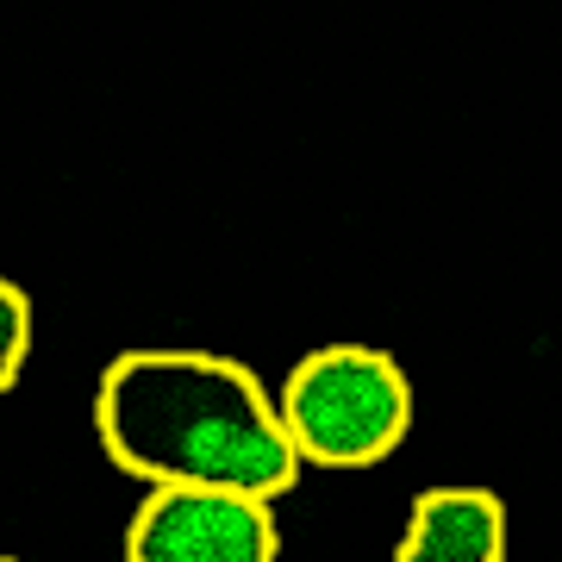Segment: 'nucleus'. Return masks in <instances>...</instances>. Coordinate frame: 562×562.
<instances>
[{
	"label": "nucleus",
	"instance_id": "1",
	"mask_svg": "<svg viewBox=\"0 0 562 562\" xmlns=\"http://www.w3.org/2000/svg\"><path fill=\"white\" fill-rule=\"evenodd\" d=\"M94 438L144 487H244L281 501L301 482L269 382L220 350H120L94 382Z\"/></svg>",
	"mask_w": 562,
	"mask_h": 562
},
{
	"label": "nucleus",
	"instance_id": "2",
	"mask_svg": "<svg viewBox=\"0 0 562 562\" xmlns=\"http://www.w3.org/2000/svg\"><path fill=\"white\" fill-rule=\"evenodd\" d=\"M301 469H375L413 431V382L375 344L306 350L276 394Z\"/></svg>",
	"mask_w": 562,
	"mask_h": 562
},
{
	"label": "nucleus",
	"instance_id": "3",
	"mask_svg": "<svg viewBox=\"0 0 562 562\" xmlns=\"http://www.w3.org/2000/svg\"><path fill=\"white\" fill-rule=\"evenodd\" d=\"M125 562H281L276 501L244 487H150L125 525Z\"/></svg>",
	"mask_w": 562,
	"mask_h": 562
},
{
	"label": "nucleus",
	"instance_id": "4",
	"mask_svg": "<svg viewBox=\"0 0 562 562\" xmlns=\"http://www.w3.org/2000/svg\"><path fill=\"white\" fill-rule=\"evenodd\" d=\"M506 501L494 487H425L406 506L394 562H506Z\"/></svg>",
	"mask_w": 562,
	"mask_h": 562
},
{
	"label": "nucleus",
	"instance_id": "5",
	"mask_svg": "<svg viewBox=\"0 0 562 562\" xmlns=\"http://www.w3.org/2000/svg\"><path fill=\"white\" fill-rule=\"evenodd\" d=\"M32 362V294L0 276V394H13Z\"/></svg>",
	"mask_w": 562,
	"mask_h": 562
},
{
	"label": "nucleus",
	"instance_id": "6",
	"mask_svg": "<svg viewBox=\"0 0 562 562\" xmlns=\"http://www.w3.org/2000/svg\"><path fill=\"white\" fill-rule=\"evenodd\" d=\"M0 562H20V557H0Z\"/></svg>",
	"mask_w": 562,
	"mask_h": 562
}]
</instances>
